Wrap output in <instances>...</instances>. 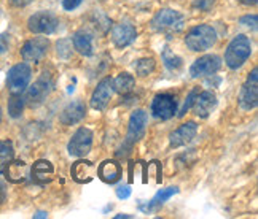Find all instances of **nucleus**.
<instances>
[{"instance_id": "cd10ccee", "label": "nucleus", "mask_w": 258, "mask_h": 219, "mask_svg": "<svg viewBox=\"0 0 258 219\" xmlns=\"http://www.w3.org/2000/svg\"><path fill=\"white\" fill-rule=\"evenodd\" d=\"M13 159V145L12 142H0V164H7Z\"/></svg>"}, {"instance_id": "7ed1b4c3", "label": "nucleus", "mask_w": 258, "mask_h": 219, "mask_svg": "<svg viewBox=\"0 0 258 219\" xmlns=\"http://www.w3.org/2000/svg\"><path fill=\"white\" fill-rule=\"evenodd\" d=\"M152 27L156 32H164V34L178 32L183 27V16L178 12H174V10H167V8L161 10L153 18Z\"/></svg>"}, {"instance_id": "423d86ee", "label": "nucleus", "mask_w": 258, "mask_h": 219, "mask_svg": "<svg viewBox=\"0 0 258 219\" xmlns=\"http://www.w3.org/2000/svg\"><path fill=\"white\" fill-rule=\"evenodd\" d=\"M93 146V132L86 127L78 129L69 142V154L75 157H85Z\"/></svg>"}, {"instance_id": "f8f14e48", "label": "nucleus", "mask_w": 258, "mask_h": 219, "mask_svg": "<svg viewBox=\"0 0 258 219\" xmlns=\"http://www.w3.org/2000/svg\"><path fill=\"white\" fill-rule=\"evenodd\" d=\"M147 129V113L144 110H136L129 118V127H127V143L139 142L145 134Z\"/></svg>"}, {"instance_id": "f257e3e1", "label": "nucleus", "mask_w": 258, "mask_h": 219, "mask_svg": "<svg viewBox=\"0 0 258 219\" xmlns=\"http://www.w3.org/2000/svg\"><path fill=\"white\" fill-rule=\"evenodd\" d=\"M252 54V43L245 35H237L231 40L225 53V62L231 70L242 67Z\"/></svg>"}, {"instance_id": "0eeeda50", "label": "nucleus", "mask_w": 258, "mask_h": 219, "mask_svg": "<svg viewBox=\"0 0 258 219\" xmlns=\"http://www.w3.org/2000/svg\"><path fill=\"white\" fill-rule=\"evenodd\" d=\"M258 103V68H253L244 83L239 94V105L242 110H252Z\"/></svg>"}, {"instance_id": "1a4fd4ad", "label": "nucleus", "mask_w": 258, "mask_h": 219, "mask_svg": "<svg viewBox=\"0 0 258 219\" xmlns=\"http://www.w3.org/2000/svg\"><path fill=\"white\" fill-rule=\"evenodd\" d=\"M48 46H49L48 38L45 37L32 38V40H29V42H26L24 46L21 48V56L27 62H38L40 59L46 56Z\"/></svg>"}, {"instance_id": "473e14b6", "label": "nucleus", "mask_w": 258, "mask_h": 219, "mask_svg": "<svg viewBox=\"0 0 258 219\" xmlns=\"http://www.w3.org/2000/svg\"><path fill=\"white\" fill-rule=\"evenodd\" d=\"M241 24L244 26H252V27H256V15H252V16H242L241 18Z\"/></svg>"}, {"instance_id": "4c0bfd02", "label": "nucleus", "mask_w": 258, "mask_h": 219, "mask_svg": "<svg viewBox=\"0 0 258 219\" xmlns=\"http://www.w3.org/2000/svg\"><path fill=\"white\" fill-rule=\"evenodd\" d=\"M118 217H129V216H127V214H116V219H118Z\"/></svg>"}, {"instance_id": "dca6fc26", "label": "nucleus", "mask_w": 258, "mask_h": 219, "mask_svg": "<svg viewBox=\"0 0 258 219\" xmlns=\"http://www.w3.org/2000/svg\"><path fill=\"white\" fill-rule=\"evenodd\" d=\"M137 37V31L133 24L127 23H121L116 24L112 31V42L118 46V48H124L127 45H131Z\"/></svg>"}, {"instance_id": "c85d7f7f", "label": "nucleus", "mask_w": 258, "mask_h": 219, "mask_svg": "<svg viewBox=\"0 0 258 219\" xmlns=\"http://www.w3.org/2000/svg\"><path fill=\"white\" fill-rule=\"evenodd\" d=\"M200 94V87H195L193 91L188 94V97H186V100H185V103H183V106L180 108V113H178V118H183L185 116V113L188 112V110L191 108V105L195 103V98H196V95Z\"/></svg>"}, {"instance_id": "a878e982", "label": "nucleus", "mask_w": 258, "mask_h": 219, "mask_svg": "<svg viewBox=\"0 0 258 219\" xmlns=\"http://www.w3.org/2000/svg\"><path fill=\"white\" fill-rule=\"evenodd\" d=\"M163 61L166 64V67L169 68V70H177V68L182 67V59L175 56L169 48H164L163 51Z\"/></svg>"}, {"instance_id": "6e6552de", "label": "nucleus", "mask_w": 258, "mask_h": 219, "mask_svg": "<svg viewBox=\"0 0 258 219\" xmlns=\"http://www.w3.org/2000/svg\"><path fill=\"white\" fill-rule=\"evenodd\" d=\"M222 67V59L215 56V54H207L203 56L200 59L191 64L190 67V75L191 78H201V76H207V75H214L215 72H218V68Z\"/></svg>"}, {"instance_id": "4be33fe9", "label": "nucleus", "mask_w": 258, "mask_h": 219, "mask_svg": "<svg viewBox=\"0 0 258 219\" xmlns=\"http://www.w3.org/2000/svg\"><path fill=\"white\" fill-rule=\"evenodd\" d=\"M74 46L80 54L89 57L93 56V37L86 31H78L74 35Z\"/></svg>"}, {"instance_id": "b1692460", "label": "nucleus", "mask_w": 258, "mask_h": 219, "mask_svg": "<svg viewBox=\"0 0 258 219\" xmlns=\"http://www.w3.org/2000/svg\"><path fill=\"white\" fill-rule=\"evenodd\" d=\"M178 192V187H167V189H161L160 192H158L150 202H148V206L147 210H153V208L163 205L166 200H169L172 195H175Z\"/></svg>"}, {"instance_id": "393cba45", "label": "nucleus", "mask_w": 258, "mask_h": 219, "mask_svg": "<svg viewBox=\"0 0 258 219\" xmlns=\"http://www.w3.org/2000/svg\"><path fill=\"white\" fill-rule=\"evenodd\" d=\"M24 105H26V100L19 95V94H13L10 97L8 100V113L12 118H19L24 112Z\"/></svg>"}, {"instance_id": "aec40b11", "label": "nucleus", "mask_w": 258, "mask_h": 219, "mask_svg": "<svg viewBox=\"0 0 258 219\" xmlns=\"http://www.w3.org/2000/svg\"><path fill=\"white\" fill-rule=\"evenodd\" d=\"M99 178L104 181V183H116L118 180H120L121 176V165L118 164L116 161H104L101 165H99L97 172Z\"/></svg>"}, {"instance_id": "58836bf2", "label": "nucleus", "mask_w": 258, "mask_h": 219, "mask_svg": "<svg viewBox=\"0 0 258 219\" xmlns=\"http://www.w3.org/2000/svg\"><path fill=\"white\" fill-rule=\"evenodd\" d=\"M0 121H2V108H0Z\"/></svg>"}, {"instance_id": "20e7f679", "label": "nucleus", "mask_w": 258, "mask_h": 219, "mask_svg": "<svg viewBox=\"0 0 258 219\" xmlns=\"http://www.w3.org/2000/svg\"><path fill=\"white\" fill-rule=\"evenodd\" d=\"M31 76H32V72H31V67L27 64H18L10 68L8 76H7V86L10 89V92L12 94L24 92L29 86V81H31Z\"/></svg>"}, {"instance_id": "f704fd0d", "label": "nucleus", "mask_w": 258, "mask_h": 219, "mask_svg": "<svg viewBox=\"0 0 258 219\" xmlns=\"http://www.w3.org/2000/svg\"><path fill=\"white\" fill-rule=\"evenodd\" d=\"M31 2H34V0H10V4H12L13 7H18V8L26 7V5H29Z\"/></svg>"}, {"instance_id": "c756f323", "label": "nucleus", "mask_w": 258, "mask_h": 219, "mask_svg": "<svg viewBox=\"0 0 258 219\" xmlns=\"http://www.w3.org/2000/svg\"><path fill=\"white\" fill-rule=\"evenodd\" d=\"M69 42H71V40H61V42L57 43V54L61 56V57H64V59H67L69 56H71V53H72L71 51V49H72L71 46L66 48Z\"/></svg>"}, {"instance_id": "5701e85b", "label": "nucleus", "mask_w": 258, "mask_h": 219, "mask_svg": "<svg viewBox=\"0 0 258 219\" xmlns=\"http://www.w3.org/2000/svg\"><path fill=\"white\" fill-rule=\"evenodd\" d=\"M136 86V79L133 75L129 73H120L113 81V91H116L121 95H127L129 92H133V89Z\"/></svg>"}, {"instance_id": "7c9ffc66", "label": "nucleus", "mask_w": 258, "mask_h": 219, "mask_svg": "<svg viewBox=\"0 0 258 219\" xmlns=\"http://www.w3.org/2000/svg\"><path fill=\"white\" fill-rule=\"evenodd\" d=\"M80 4H82V0H62V7L67 12H72V10H75Z\"/></svg>"}, {"instance_id": "f3484780", "label": "nucleus", "mask_w": 258, "mask_h": 219, "mask_svg": "<svg viewBox=\"0 0 258 219\" xmlns=\"http://www.w3.org/2000/svg\"><path fill=\"white\" fill-rule=\"evenodd\" d=\"M96 172H97V167L91 162V161H77L72 168H71V175L72 178L80 184H85V183H89L96 176Z\"/></svg>"}, {"instance_id": "2f4dec72", "label": "nucleus", "mask_w": 258, "mask_h": 219, "mask_svg": "<svg viewBox=\"0 0 258 219\" xmlns=\"http://www.w3.org/2000/svg\"><path fill=\"white\" fill-rule=\"evenodd\" d=\"M116 195H118V198H127L129 195H131V187H129V186H120L116 189Z\"/></svg>"}, {"instance_id": "9b49d317", "label": "nucleus", "mask_w": 258, "mask_h": 219, "mask_svg": "<svg viewBox=\"0 0 258 219\" xmlns=\"http://www.w3.org/2000/svg\"><path fill=\"white\" fill-rule=\"evenodd\" d=\"M112 94H113V81L110 78H104L102 81L97 84V87L94 89V92L91 95V106L94 110L102 112L108 105V102H110Z\"/></svg>"}, {"instance_id": "9d476101", "label": "nucleus", "mask_w": 258, "mask_h": 219, "mask_svg": "<svg viewBox=\"0 0 258 219\" xmlns=\"http://www.w3.org/2000/svg\"><path fill=\"white\" fill-rule=\"evenodd\" d=\"M152 113L158 119H171L177 113V102L169 94H160L153 98L152 102Z\"/></svg>"}, {"instance_id": "2eb2a0df", "label": "nucleus", "mask_w": 258, "mask_h": 219, "mask_svg": "<svg viewBox=\"0 0 258 219\" xmlns=\"http://www.w3.org/2000/svg\"><path fill=\"white\" fill-rule=\"evenodd\" d=\"M196 132H198V126L196 123L193 121H188L185 124H182L180 127L174 131L171 135H169V142H171V146L172 148H180V146H185L186 143H190L193 138L196 137Z\"/></svg>"}, {"instance_id": "c9c22d12", "label": "nucleus", "mask_w": 258, "mask_h": 219, "mask_svg": "<svg viewBox=\"0 0 258 219\" xmlns=\"http://www.w3.org/2000/svg\"><path fill=\"white\" fill-rule=\"evenodd\" d=\"M242 4H245V5H255L256 4V0H241Z\"/></svg>"}, {"instance_id": "bb28decb", "label": "nucleus", "mask_w": 258, "mask_h": 219, "mask_svg": "<svg viewBox=\"0 0 258 219\" xmlns=\"http://www.w3.org/2000/svg\"><path fill=\"white\" fill-rule=\"evenodd\" d=\"M153 70H155V61L152 57H144L141 61H137V64H136V72L141 76L150 75Z\"/></svg>"}, {"instance_id": "6ab92c4d", "label": "nucleus", "mask_w": 258, "mask_h": 219, "mask_svg": "<svg viewBox=\"0 0 258 219\" xmlns=\"http://www.w3.org/2000/svg\"><path fill=\"white\" fill-rule=\"evenodd\" d=\"M4 173H5L8 181H12V183H23V181H26V178L29 175V167L23 161H10L5 165Z\"/></svg>"}, {"instance_id": "ddd939ff", "label": "nucleus", "mask_w": 258, "mask_h": 219, "mask_svg": "<svg viewBox=\"0 0 258 219\" xmlns=\"http://www.w3.org/2000/svg\"><path fill=\"white\" fill-rule=\"evenodd\" d=\"M49 91H51V83H49L48 79H45V78H40L38 81H35L26 91L24 100L31 106H38L40 103L45 102V98L48 97Z\"/></svg>"}, {"instance_id": "a211bd4d", "label": "nucleus", "mask_w": 258, "mask_h": 219, "mask_svg": "<svg viewBox=\"0 0 258 219\" xmlns=\"http://www.w3.org/2000/svg\"><path fill=\"white\" fill-rule=\"evenodd\" d=\"M217 105V97L212 91H203L195 98V113L200 118H207Z\"/></svg>"}, {"instance_id": "39448f33", "label": "nucleus", "mask_w": 258, "mask_h": 219, "mask_svg": "<svg viewBox=\"0 0 258 219\" xmlns=\"http://www.w3.org/2000/svg\"><path fill=\"white\" fill-rule=\"evenodd\" d=\"M57 26H59L57 18L49 12H38V13H35L29 18V21H27L29 31L34 32V34L49 35L56 31Z\"/></svg>"}, {"instance_id": "412c9836", "label": "nucleus", "mask_w": 258, "mask_h": 219, "mask_svg": "<svg viewBox=\"0 0 258 219\" xmlns=\"http://www.w3.org/2000/svg\"><path fill=\"white\" fill-rule=\"evenodd\" d=\"M31 173L34 176V180L38 181V183H49L53 180V175H54V168L51 165V162L48 161H37L32 168H31Z\"/></svg>"}, {"instance_id": "f03ea898", "label": "nucleus", "mask_w": 258, "mask_h": 219, "mask_svg": "<svg viewBox=\"0 0 258 219\" xmlns=\"http://www.w3.org/2000/svg\"><path fill=\"white\" fill-rule=\"evenodd\" d=\"M217 42V32L212 26H196L193 27L190 32L185 37V43L188 49H191L195 53L206 51V49H211Z\"/></svg>"}, {"instance_id": "e433bc0d", "label": "nucleus", "mask_w": 258, "mask_h": 219, "mask_svg": "<svg viewBox=\"0 0 258 219\" xmlns=\"http://www.w3.org/2000/svg\"><path fill=\"white\" fill-rule=\"evenodd\" d=\"M46 216H48L46 213H43V211H40V213H37V214H35L34 217H46Z\"/></svg>"}, {"instance_id": "4468645a", "label": "nucleus", "mask_w": 258, "mask_h": 219, "mask_svg": "<svg viewBox=\"0 0 258 219\" xmlns=\"http://www.w3.org/2000/svg\"><path fill=\"white\" fill-rule=\"evenodd\" d=\"M86 115V106L82 100H74L69 103L61 115H59V121L62 126H74L77 123H80Z\"/></svg>"}, {"instance_id": "72a5a7b5", "label": "nucleus", "mask_w": 258, "mask_h": 219, "mask_svg": "<svg viewBox=\"0 0 258 219\" xmlns=\"http://www.w3.org/2000/svg\"><path fill=\"white\" fill-rule=\"evenodd\" d=\"M8 49V35H0V54H4Z\"/></svg>"}]
</instances>
